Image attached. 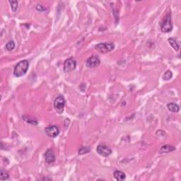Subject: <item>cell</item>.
<instances>
[{
    "label": "cell",
    "mask_w": 181,
    "mask_h": 181,
    "mask_svg": "<svg viewBox=\"0 0 181 181\" xmlns=\"http://www.w3.org/2000/svg\"><path fill=\"white\" fill-rule=\"evenodd\" d=\"M29 67V62L26 59L19 62L15 66L14 70V74L16 77H21L27 72Z\"/></svg>",
    "instance_id": "obj_1"
},
{
    "label": "cell",
    "mask_w": 181,
    "mask_h": 181,
    "mask_svg": "<svg viewBox=\"0 0 181 181\" xmlns=\"http://www.w3.org/2000/svg\"><path fill=\"white\" fill-rule=\"evenodd\" d=\"M173 25L171 14H167L161 23V30L163 33H169L172 31Z\"/></svg>",
    "instance_id": "obj_2"
},
{
    "label": "cell",
    "mask_w": 181,
    "mask_h": 181,
    "mask_svg": "<svg viewBox=\"0 0 181 181\" xmlns=\"http://www.w3.org/2000/svg\"><path fill=\"white\" fill-rule=\"evenodd\" d=\"M115 45L112 42H101V43L97 44L95 46V49L98 51L99 53H109L114 50Z\"/></svg>",
    "instance_id": "obj_3"
},
{
    "label": "cell",
    "mask_w": 181,
    "mask_h": 181,
    "mask_svg": "<svg viewBox=\"0 0 181 181\" xmlns=\"http://www.w3.org/2000/svg\"><path fill=\"white\" fill-rule=\"evenodd\" d=\"M65 106V99L62 96L59 95L54 100V108L58 113H61L64 110Z\"/></svg>",
    "instance_id": "obj_4"
},
{
    "label": "cell",
    "mask_w": 181,
    "mask_h": 181,
    "mask_svg": "<svg viewBox=\"0 0 181 181\" xmlns=\"http://www.w3.org/2000/svg\"><path fill=\"white\" fill-rule=\"evenodd\" d=\"M76 67V62L74 58L70 57L66 59L64 63V71L65 72H70L74 70Z\"/></svg>",
    "instance_id": "obj_5"
},
{
    "label": "cell",
    "mask_w": 181,
    "mask_h": 181,
    "mask_svg": "<svg viewBox=\"0 0 181 181\" xmlns=\"http://www.w3.org/2000/svg\"><path fill=\"white\" fill-rule=\"evenodd\" d=\"M96 152L99 155L102 156H108L112 154V150L110 147L105 144H99L96 148Z\"/></svg>",
    "instance_id": "obj_6"
},
{
    "label": "cell",
    "mask_w": 181,
    "mask_h": 181,
    "mask_svg": "<svg viewBox=\"0 0 181 181\" xmlns=\"http://www.w3.org/2000/svg\"><path fill=\"white\" fill-rule=\"evenodd\" d=\"M45 133L47 134L48 136L51 138H55L59 135V130L57 127L55 125L48 126L45 129Z\"/></svg>",
    "instance_id": "obj_7"
},
{
    "label": "cell",
    "mask_w": 181,
    "mask_h": 181,
    "mask_svg": "<svg viewBox=\"0 0 181 181\" xmlns=\"http://www.w3.org/2000/svg\"><path fill=\"white\" fill-rule=\"evenodd\" d=\"M100 60L98 56L92 55L86 60V66L89 68H94L100 65Z\"/></svg>",
    "instance_id": "obj_8"
},
{
    "label": "cell",
    "mask_w": 181,
    "mask_h": 181,
    "mask_svg": "<svg viewBox=\"0 0 181 181\" xmlns=\"http://www.w3.org/2000/svg\"><path fill=\"white\" fill-rule=\"evenodd\" d=\"M45 161L47 163H53L55 161V155L53 149H48L45 153Z\"/></svg>",
    "instance_id": "obj_9"
},
{
    "label": "cell",
    "mask_w": 181,
    "mask_h": 181,
    "mask_svg": "<svg viewBox=\"0 0 181 181\" xmlns=\"http://www.w3.org/2000/svg\"><path fill=\"white\" fill-rule=\"evenodd\" d=\"M176 150V147H174L173 146L169 145V144H166V145L162 146L161 147L160 150H159V153L160 154H167L170 153L171 152H173V151Z\"/></svg>",
    "instance_id": "obj_10"
},
{
    "label": "cell",
    "mask_w": 181,
    "mask_h": 181,
    "mask_svg": "<svg viewBox=\"0 0 181 181\" xmlns=\"http://www.w3.org/2000/svg\"><path fill=\"white\" fill-rule=\"evenodd\" d=\"M114 177L117 180L122 181L125 180L126 175L125 174V173L122 172L120 171H115L114 172Z\"/></svg>",
    "instance_id": "obj_11"
},
{
    "label": "cell",
    "mask_w": 181,
    "mask_h": 181,
    "mask_svg": "<svg viewBox=\"0 0 181 181\" xmlns=\"http://www.w3.org/2000/svg\"><path fill=\"white\" fill-rule=\"evenodd\" d=\"M167 108L168 111L172 112V113H178L180 111V108L176 103H170L167 105Z\"/></svg>",
    "instance_id": "obj_12"
},
{
    "label": "cell",
    "mask_w": 181,
    "mask_h": 181,
    "mask_svg": "<svg viewBox=\"0 0 181 181\" xmlns=\"http://www.w3.org/2000/svg\"><path fill=\"white\" fill-rule=\"evenodd\" d=\"M168 42H169L170 44H171V45L172 46V48L174 49L176 51H178L179 50V45L178 44L177 41H176V40H175L174 38H168Z\"/></svg>",
    "instance_id": "obj_13"
},
{
    "label": "cell",
    "mask_w": 181,
    "mask_h": 181,
    "mask_svg": "<svg viewBox=\"0 0 181 181\" xmlns=\"http://www.w3.org/2000/svg\"><path fill=\"white\" fill-rule=\"evenodd\" d=\"M91 152V148L89 146H81L79 150V154L83 155V154H87Z\"/></svg>",
    "instance_id": "obj_14"
},
{
    "label": "cell",
    "mask_w": 181,
    "mask_h": 181,
    "mask_svg": "<svg viewBox=\"0 0 181 181\" xmlns=\"http://www.w3.org/2000/svg\"><path fill=\"white\" fill-rule=\"evenodd\" d=\"M23 119L26 122H28V123H30V124H32V125H37L38 123V121L36 120V119L31 118V117H28V116H23Z\"/></svg>",
    "instance_id": "obj_15"
},
{
    "label": "cell",
    "mask_w": 181,
    "mask_h": 181,
    "mask_svg": "<svg viewBox=\"0 0 181 181\" xmlns=\"http://www.w3.org/2000/svg\"><path fill=\"white\" fill-rule=\"evenodd\" d=\"M9 4L11 5V8L12 9V12H16L17 9H18V1H9Z\"/></svg>",
    "instance_id": "obj_16"
},
{
    "label": "cell",
    "mask_w": 181,
    "mask_h": 181,
    "mask_svg": "<svg viewBox=\"0 0 181 181\" xmlns=\"http://www.w3.org/2000/svg\"><path fill=\"white\" fill-rule=\"evenodd\" d=\"M14 48H15V43H14L13 40H10L9 42H8L5 47L6 50L7 51H12V50H14Z\"/></svg>",
    "instance_id": "obj_17"
},
{
    "label": "cell",
    "mask_w": 181,
    "mask_h": 181,
    "mask_svg": "<svg viewBox=\"0 0 181 181\" xmlns=\"http://www.w3.org/2000/svg\"><path fill=\"white\" fill-rule=\"evenodd\" d=\"M9 179V174L7 172L4 171V170L1 171V176H0V180H7Z\"/></svg>",
    "instance_id": "obj_18"
},
{
    "label": "cell",
    "mask_w": 181,
    "mask_h": 181,
    "mask_svg": "<svg viewBox=\"0 0 181 181\" xmlns=\"http://www.w3.org/2000/svg\"><path fill=\"white\" fill-rule=\"evenodd\" d=\"M173 77V74L171 72V71L168 70L165 72V74H163V80H166V81H168V80H170L171 78Z\"/></svg>",
    "instance_id": "obj_19"
},
{
    "label": "cell",
    "mask_w": 181,
    "mask_h": 181,
    "mask_svg": "<svg viewBox=\"0 0 181 181\" xmlns=\"http://www.w3.org/2000/svg\"><path fill=\"white\" fill-rule=\"evenodd\" d=\"M36 9H37V10L40 11V12H43V11L45 10V8L41 5H38L36 7Z\"/></svg>",
    "instance_id": "obj_20"
}]
</instances>
